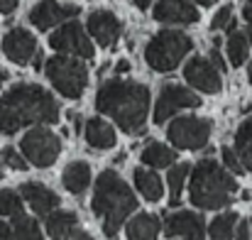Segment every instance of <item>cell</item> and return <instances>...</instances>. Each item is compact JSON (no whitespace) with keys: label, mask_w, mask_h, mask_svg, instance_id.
I'll return each mask as SVG.
<instances>
[{"label":"cell","mask_w":252,"mask_h":240,"mask_svg":"<svg viewBox=\"0 0 252 240\" xmlns=\"http://www.w3.org/2000/svg\"><path fill=\"white\" fill-rule=\"evenodd\" d=\"M88 32L93 34V39L103 47H115L118 39H120V32H123V25L120 20L110 12V10H95L88 15Z\"/></svg>","instance_id":"14"},{"label":"cell","mask_w":252,"mask_h":240,"mask_svg":"<svg viewBox=\"0 0 252 240\" xmlns=\"http://www.w3.org/2000/svg\"><path fill=\"white\" fill-rule=\"evenodd\" d=\"M142 162L147 167H171L176 162V152L169 150L167 145H162V142L150 140V145L142 150Z\"/></svg>","instance_id":"24"},{"label":"cell","mask_w":252,"mask_h":240,"mask_svg":"<svg viewBox=\"0 0 252 240\" xmlns=\"http://www.w3.org/2000/svg\"><path fill=\"white\" fill-rule=\"evenodd\" d=\"M62 181H64V189L71 191V194H84L86 189L91 186V167L86 162H71L64 174H62Z\"/></svg>","instance_id":"20"},{"label":"cell","mask_w":252,"mask_h":240,"mask_svg":"<svg viewBox=\"0 0 252 240\" xmlns=\"http://www.w3.org/2000/svg\"><path fill=\"white\" fill-rule=\"evenodd\" d=\"M86 142L93 150H110L115 145V130L103 118L86 120Z\"/></svg>","instance_id":"18"},{"label":"cell","mask_w":252,"mask_h":240,"mask_svg":"<svg viewBox=\"0 0 252 240\" xmlns=\"http://www.w3.org/2000/svg\"><path fill=\"white\" fill-rule=\"evenodd\" d=\"M2 52L10 62L15 64H27L32 62V57L37 54V39L32 32H27L25 27H12L5 37H2Z\"/></svg>","instance_id":"13"},{"label":"cell","mask_w":252,"mask_h":240,"mask_svg":"<svg viewBox=\"0 0 252 240\" xmlns=\"http://www.w3.org/2000/svg\"><path fill=\"white\" fill-rule=\"evenodd\" d=\"M20 147H22L27 162H32L34 167H52L57 162V157L62 155V140H59V135H54L44 125L32 128L22 137Z\"/></svg>","instance_id":"7"},{"label":"cell","mask_w":252,"mask_h":240,"mask_svg":"<svg viewBox=\"0 0 252 240\" xmlns=\"http://www.w3.org/2000/svg\"><path fill=\"white\" fill-rule=\"evenodd\" d=\"M240 216L235 211H228V213H220L218 218L211 221L208 226V233L213 240H233L235 238V226H238Z\"/></svg>","instance_id":"25"},{"label":"cell","mask_w":252,"mask_h":240,"mask_svg":"<svg viewBox=\"0 0 252 240\" xmlns=\"http://www.w3.org/2000/svg\"><path fill=\"white\" fill-rule=\"evenodd\" d=\"M198 10L191 0H159L155 5V20L167 25H191L198 22Z\"/></svg>","instance_id":"15"},{"label":"cell","mask_w":252,"mask_h":240,"mask_svg":"<svg viewBox=\"0 0 252 240\" xmlns=\"http://www.w3.org/2000/svg\"><path fill=\"white\" fill-rule=\"evenodd\" d=\"M0 179H2V157H0Z\"/></svg>","instance_id":"44"},{"label":"cell","mask_w":252,"mask_h":240,"mask_svg":"<svg viewBox=\"0 0 252 240\" xmlns=\"http://www.w3.org/2000/svg\"><path fill=\"white\" fill-rule=\"evenodd\" d=\"M189 176V164H174L169 169V206H179V199H181V189H184V181Z\"/></svg>","instance_id":"28"},{"label":"cell","mask_w":252,"mask_h":240,"mask_svg":"<svg viewBox=\"0 0 252 240\" xmlns=\"http://www.w3.org/2000/svg\"><path fill=\"white\" fill-rule=\"evenodd\" d=\"M95 108L103 115H110L127 135H140L145 133V123H147L150 88L135 81H105L95 96Z\"/></svg>","instance_id":"2"},{"label":"cell","mask_w":252,"mask_h":240,"mask_svg":"<svg viewBox=\"0 0 252 240\" xmlns=\"http://www.w3.org/2000/svg\"><path fill=\"white\" fill-rule=\"evenodd\" d=\"M132 176H135V184H137L140 194H142L147 201H159V199L164 196V184H162V179H159L152 169L137 167V169L132 171Z\"/></svg>","instance_id":"21"},{"label":"cell","mask_w":252,"mask_h":240,"mask_svg":"<svg viewBox=\"0 0 252 240\" xmlns=\"http://www.w3.org/2000/svg\"><path fill=\"white\" fill-rule=\"evenodd\" d=\"M220 157H223V164H225V169H230L233 174H245L243 164H240V160L235 157V152H233L230 147H223V150H220Z\"/></svg>","instance_id":"32"},{"label":"cell","mask_w":252,"mask_h":240,"mask_svg":"<svg viewBox=\"0 0 252 240\" xmlns=\"http://www.w3.org/2000/svg\"><path fill=\"white\" fill-rule=\"evenodd\" d=\"M59 120V103L37 83H17L0 98V133L15 135L25 125Z\"/></svg>","instance_id":"1"},{"label":"cell","mask_w":252,"mask_h":240,"mask_svg":"<svg viewBox=\"0 0 252 240\" xmlns=\"http://www.w3.org/2000/svg\"><path fill=\"white\" fill-rule=\"evenodd\" d=\"M196 2H198V5H213L216 0H196Z\"/></svg>","instance_id":"42"},{"label":"cell","mask_w":252,"mask_h":240,"mask_svg":"<svg viewBox=\"0 0 252 240\" xmlns=\"http://www.w3.org/2000/svg\"><path fill=\"white\" fill-rule=\"evenodd\" d=\"M0 157H2V162H5L7 167H12V169H17V171H25V169H27V162L22 160V155H20L17 150H12V147H5Z\"/></svg>","instance_id":"31"},{"label":"cell","mask_w":252,"mask_h":240,"mask_svg":"<svg viewBox=\"0 0 252 240\" xmlns=\"http://www.w3.org/2000/svg\"><path fill=\"white\" fill-rule=\"evenodd\" d=\"M235 191H238V181L218 162L201 160L193 167L191 184H189V196L193 206L206 208V211L225 208L230 206Z\"/></svg>","instance_id":"4"},{"label":"cell","mask_w":252,"mask_h":240,"mask_svg":"<svg viewBox=\"0 0 252 240\" xmlns=\"http://www.w3.org/2000/svg\"><path fill=\"white\" fill-rule=\"evenodd\" d=\"M248 39H252V27H250V32H248Z\"/></svg>","instance_id":"46"},{"label":"cell","mask_w":252,"mask_h":240,"mask_svg":"<svg viewBox=\"0 0 252 240\" xmlns=\"http://www.w3.org/2000/svg\"><path fill=\"white\" fill-rule=\"evenodd\" d=\"M135 5H137L140 10H147V7L152 5V0H135Z\"/></svg>","instance_id":"40"},{"label":"cell","mask_w":252,"mask_h":240,"mask_svg":"<svg viewBox=\"0 0 252 240\" xmlns=\"http://www.w3.org/2000/svg\"><path fill=\"white\" fill-rule=\"evenodd\" d=\"M235 157L245 171H252V118H248L235 133Z\"/></svg>","instance_id":"23"},{"label":"cell","mask_w":252,"mask_h":240,"mask_svg":"<svg viewBox=\"0 0 252 240\" xmlns=\"http://www.w3.org/2000/svg\"><path fill=\"white\" fill-rule=\"evenodd\" d=\"M81 12L79 5L71 2H59V0H42L30 10V22L37 30H52L54 25H62L66 20H74Z\"/></svg>","instance_id":"11"},{"label":"cell","mask_w":252,"mask_h":240,"mask_svg":"<svg viewBox=\"0 0 252 240\" xmlns=\"http://www.w3.org/2000/svg\"><path fill=\"white\" fill-rule=\"evenodd\" d=\"M0 213L2 216H17L22 213V199L15 189H2L0 191Z\"/></svg>","instance_id":"29"},{"label":"cell","mask_w":252,"mask_h":240,"mask_svg":"<svg viewBox=\"0 0 252 240\" xmlns=\"http://www.w3.org/2000/svg\"><path fill=\"white\" fill-rule=\"evenodd\" d=\"M164 233H167V238H203V233H206L203 216L191 213V211L171 213L164 221Z\"/></svg>","instance_id":"16"},{"label":"cell","mask_w":252,"mask_h":240,"mask_svg":"<svg viewBox=\"0 0 252 240\" xmlns=\"http://www.w3.org/2000/svg\"><path fill=\"white\" fill-rule=\"evenodd\" d=\"M79 226V216L74 211H52L47 216V233L52 240H64L69 231Z\"/></svg>","instance_id":"22"},{"label":"cell","mask_w":252,"mask_h":240,"mask_svg":"<svg viewBox=\"0 0 252 240\" xmlns=\"http://www.w3.org/2000/svg\"><path fill=\"white\" fill-rule=\"evenodd\" d=\"M17 5H20V0H0V12L2 15H12L17 10Z\"/></svg>","instance_id":"35"},{"label":"cell","mask_w":252,"mask_h":240,"mask_svg":"<svg viewBox=\"0 0 252 240\" xmlns=\"http://www.w3.org/2000/svg\"><path fill=\"white\" fill-rule=\"evenodd\" d=\"M44 74L52 81V86L66 98H81L88 86V69L76 57H66V54L52 57L44 67Z\"/></svg>","instance_id":"6"},{"label":"cell","mask_w":252,"mask_h":240,"mask_svg":"<svg viewBox=\"0 0 252 240\" xmlns=\"http://www.w3.org/2000/svg\"><path fill=\"white\" fill-rule=\"evenodd\" d=\"M211 27H213V30H228V27L233 30V27H235V22H233V5H230V2L223 5V7L216 12Z\"/></svg>","instance_id":"30"},{"label":"cell","mask_w":252,"mask_h":240,"mask_svg":"<svg viewBox=\"0 0 252 240\" xmlns=\"http://www.w3.org/2000/svg\"><path fill=\"white\" fill-rule=\"evenodd\" d=\"M201 105V98L189 91L186 86H179V83H164L162 91H159V98L155 103V123L162 125L167 123L169 118L184 108H198Z\"/></svg>","instance_id":"10"},{"label":"cell","mask_w":252,"mask_h":240,"mask_svg":"<svg viewBox=\"0 0 252 240\" xmlns=\"http://www.w3.org/2000/svg\"><path fill=\"white\" fill-rule=\"evenodd\" d=\"M93 213L100 218L103 223V233L113 240L123 223L127 221V216L137 208V199L130 189V184L113 169L100 171V176L95 179L93 186V201H91Z\"/></svg>","instance_id":"3"},{"label":"cell","mask_w":252,"mask_h":240,"mask_svg":"<svg viewBox=\"0 0 252 240\" xmlns=\"http://www.w3.org/2000/svg\"><path fill=\"white\" fill-rule=\"evenodd\" d=\"M127 69H130V62H127V59H120V62L115 64V71H118V74H123V71H127Z\"/></svg>","instance_id":"39"},{"label":"cell","mask_w":252,"mask_h":240,"mask_svg":"<svg viewBox=\"0 0 252 240\" xmlns=\"http://www.w3.org/2000/svg\"><path fill=\"white\" fill-rule=\"evenodd\" d=\"M181 240H203V238H181Z\"/></svg>","instance_id":"45"},{"label":"cell","mask_w":252,"mask_h":240,"mask_svg":"<svg viewBox=\"0 0 252 240\" xmlns=\"http://www.w3.org/2000/svg\"><path fill=\"white\" fill-rule=\"evenodd\" d=\"M64 240H93V238H91V236H88L86 231H81V228L76 226L74 231H69V236H66Z\"/></svg>","instance_id":"36"},{"label":"cell","mask_w":252,"mask_h":240,"mask_svg":"<svg viewBox=\"0 0 252 240\" xmlns=\"http://www.w3.org/2000/svg\"><path fill=\"white\" fill-rule=\"evenodd\" d=\"M213 125L208 118H176L167 128L169 142L179 150H203L211 140Z\"/></svg>","instance_id":"8"},{"label":"cell","mask_w":252,"mask_h":240,"mask_svg":"<svg viewBox=\"0 0 252 240\" xmlns=\"http://www.w3.org/2000/svg\"><path fill=\"white\" fill-rule=\"evenodd\" d=\"M49 44H52V49H57L66 57H76V59H93V54H95L88 34L76 20H69L57 32H52Z\"/></svg>","instance_id":"9"},{"label":"cell","mask_w":252,"mask_h":240,"mask_svg":"<svg viewBox=\"0 0 252 240\" xmlns=\"http://www.w3.org/2000/svg\"><path fill=\"white\" fill-rule=\"evenodd\" d=\"M252 231H250V221H238L235 226V240H250Z\"/></svg>","instance_id":"33"},{"label":"cell","mask_w":252,"mask_h":240,"mask_svg":"<svg viewBox=\"0 0 252 240\" xmlns=\"http://www.w3.org/2000/svg\"><path fill=\"white\" fill-rule=\"evenodd\" d=\"M20 199H25L32 206V211L39 213V216H49L59 206V196L39 181H25L20 186Z\"/></svg>","instance_id":"17"},{"label":"cell","mask_w":252,"mask_h":240,"mask_svg":"<svg viewBox=\"0 0 252 240\" xmlns=\"http://www.w3.org/2000/svg\"><path fill=\"white\" fill-rule=\"evenodd\" d=\"M248 52H250V39L245 32L240 30H233V34L228 37V59L233 67H243L245 59H248Z\"/></svg>","instance_id":"26"},{"label":"cell","mask_w":252,"mask_h":240,"mask_svg":"<svg viewBox=\"0 0 252 240\" xmlns=\"http://www.w3.org/2000/svg\"><path fill=\"white\" fill-rule=\"evenodd\" d=\"M10 228H12V238L15 240H44L39 226H37V221H32V218L25 216V213L12 216V226H10Z\"/></svg>","instance_id":"27"},{"label":"cell","mask_w":252,"mask_h":240,"mask_svg":"<svg viewBox=\"0 0 252 240\" xmlns=\"http://www.w3.org/2000/svg\"><path fill=\"white\" fill-rule=\"evenodd\" d=\"M243 17H245L248 22H252V0L245 2V7H243Z\"/></svg>","instance_id":"38"},{"label":"cell","mask_w":252,"mask_h":240,"mask_svg":"<svg viewBox=\"0 0 252 240\" xmlns=\"http://www.w3.org/2000/svg\"><path fill=\"white\" fill-rule=\"evenodd\" d=\"M184 79L189 81L193 88L203 91V93H218L223 88L220 71L206 59V57H193L189 59V64L184 67Z\"/></svg>","instance_id":"12"},{"label":"cell","mask_w":252,"mask_h":240,"mask_svg":"<svg viewBox=\"0 0 252 240\" xmlns=\"http://www.w3.org/2000/svg\"><path fill=\"white\" fill-rule=\"evenodd\" d=\"M193 49V42L186 32L179 30H162L157 32L145 47V62L155 71H174L181 59Z\"/></svg>","instance_id":"5"},{"label":"cell","mask_w":252,"mask_h":240,"mask_svg":"<svg viewBox=\"0 0 252 240\" xmlns=\"http://www.w3.org/2000/svg\"><path fill=\"white\" fill-rule=\"evenodd\" d=\"M250 231H252V221H250Z\"/></svg>","instance_id":"47"},{"label":"cell","mask_w":252,"mask_h":240,"mask_svg":"<svg viewBox=\"0 0 252 240\" xmlns=\"http://www.w3.org/2000/svg\"><path fill=\"white\" fill-rule=\"evenodd\" d=\"M159 231H162L159 216L140 213L127 223V240H157Z\"/></svg>","instance_id":"19"},{"label":"cell","mask_w":252,"mask_h":240,"mask_svg":"<svg viewBox=\"0 0 252 240\" xmlns=\"http://www.w3.org/2000/svg\"><path fill=\"white\" fill-rule=\"evenodd\" d=\"M208 62H211V64H213V67H216L218 71H225V69H228V64L223 62V57H220V52H218V47H216V49L211 52V59H208Z\"/></svg>","instance_id":"34"},{"label":"cell","mask_w":252,"mask_h":240,"mask_svg":"<svg viewBox=\"0 0 252 240\" xmlns=\"http://www.w3.org/2000/svg\"><path fill=\"white\" fill-rule=\"evenodd\" d=\"M248 76H250V83H252V64L248 67Z\"/></svg>","instance_id":"43"},{"label":"cell","mask_w":252,"mask_h":240,"mask_svg":"<svg viewBox=\"0 0 252 240\" xmlns=\"http://www.w3.org/2000/svg\"><path fill=\"white\" fill-rule=\"evenodd\" d=\"M0 240H15L12 238V228L7 223H0Z\"/></svg>","instance_id":"37"},{"label":"cell","mask_w":252,"mask_h":240,"mask_svg":"<svg viewBox=\"0 0 252 240\" xmlns=\"http://www.w3.org/2000/svg\"><path fill=\"white\" fill-rule=\"evenodd\" d=\"M5 79H7V71H5V69H0V86L5 83Z\"/></svg>","instance_id":"41"}]
</instances>
